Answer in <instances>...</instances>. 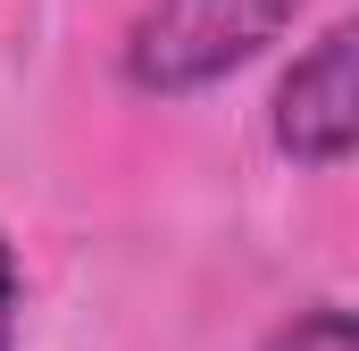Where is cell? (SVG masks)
I'll list each match as a JSON object with an SVG mask.
<instances>
[{"instance_id": "6da1fadb", "label": "cell", "mask_w": 359, "mask_h": 351, "mask_svg": "<svg viewBox=\"0 0 359 351\" xmlns=\"http://www.w3.org/2000/svg\"><path fill=\"white\" fill-rule=\"evenodd\" d=\"M301 0H142L126 25V84L142 100H192V92L243 76Z\"/></svg>"}, {"instance_id": "7a4b0ae2", "label": "cell", "mask_w": 359, "mask_h": 351, "mask_svg": "<svg viewBox=\"0 0 359 351\" xmlns=\"http://www.w3.org/2000/svg\"><path fill=\"white\" fill-rule=\"evenodd\" d=\"M351 51L359 34L351 25H326L292 76L276 84V151L301 159V168H343L359 143V76H351Z\"/></svg>"}, {"instance_id": "3957f363", "label": "cell", "mask_w": 359, "mask_h": 351, "mask_svg": "<svg viewBox=\"0 0 359 351\" xmlns=\"http://www.w3.org/2000/svg\"><path fill=\"white\" fill-rule=\"evenodd\" d=\"M259 351H359V326L343 301H318V310H292Z\"/></svg>"}, {"instance_id": "277c9868", "label": "cell", "mask_w": 359, "mask_h": 351, "mask_svg": "<svg viewBox=\"0 0 359 351\" xmlns=\"http://www.w3.org/2000/svg\"><path fill=\"white\" fill-rule=\"evenodd\" d=\"M0 351H17V251L0 234Z\"/></svg>"}]
</instances>
